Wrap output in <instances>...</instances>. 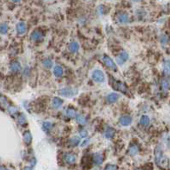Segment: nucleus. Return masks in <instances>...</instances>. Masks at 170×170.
Masks as SVG:
<instances>
[{
	"label": "nucleus",
	"mask_w": 170,
	"mask_h": 170,
	"mask_svg": "<svg viewBox=\"0 0 170 170\" xmlns=\"http://www.w3.org/2000/svg\"><path fill=\"white\" fill-rule=\"evenodd\" d=\"M93 77H94V80H96L97 82H103L104 81V75H103L102 72H100V71H98V70H96L94 72Z\"/></svg>",
	"instance_id": "obj_1"
},
{
	"label": "nucleus",
	"mask_w": 170,
	"mask_h": 170,
	"mask_svg": "<svg viewBox=\"0 0 170 170\" xmlns=\"http://www.w3.org/2000/svg\"><path fill=\"white\" fill-rule=\"evenodd\" d=\"M118 21L121 23H127L129 21V15L127 13H121L118 15Z\"/></svg>",
	"instance_id": "obj_2"
},
{
	"label": "nucleus",
	"mask_w": 170,
	"mask_h": 170,
	"mask_svg": "<svg viewBox=\"0 0 170 170\" xmlns=\"http://www.w3.org/2000/svg\"><path fill=\"white\" fill-rule=\"evenodd\" d=\"M66 161L69 164H74L75 162V157L73 154H67L66 156Z\"/></svg>",
	"instance_id": "obj_3"
},
{
	"label": "nucleus",
	"mask_w": 170,
	"mask_h": 170,
	"mask_svg": "<svg viewBox=\"0 0 170 170\" xmlns=\"http://www.w3.org/2000/svg\"><path fill=\"white\" fill-rule=\"evenodd\" d=\"M17 30L20 34H22L26 31V25L24 22H20L17 25Z\"/></svg>",
	"instance_id": "obj_4"
},
{
	"label": "nucleus",
	"mask_w": 170,
	"mask_h": 170,
	"mask_svg": "<svg viewBox=\"0 0 170 170\" xmlns=\"http://www.w3.org/2000/svg\"><path fill=\"white\" fill-rule=\"evenodd\" d=\"M120 122H121L122 125L127 126V125H129V124L131 122V119H130V117H128V116H124V117H122V118L121 119Z\"/></svg>",
	"instance_id": "obj_5"
},
{
	"label": "nucleus",
	"mask_w": 170,
	"mask_h": 170,
	"mask_svg": "<svg viewBox=\"0 0 170 170\" xmlns=\"http://www.w3.org/2000/svg\"><path fill=\"white\" fill-rule=\"evenodd\" d=\"M94 162L97 165H100L103 162V157H102L101 155L97 154L96 156H94Z\"/></svg>",
	"instance_id": "obj_6"
},
{
	"label": "nucleus",
	"mask_w": 170,
	"mask_h": 170,
	"mask_svg": "<svg viewBox=\"0 0 170 170\" xmlns=\"http://www.w3.org/2000/svg\"><path fill=\"white\" fill-rule=\"evenodd\" d=\"M54 73L56 76H60L62 75V69L60 66H56L54 69Z\"/></svg>",
	"instance_id": "obj_7"
},
{
	"label": "nucleus",
	"mask_w": 170,
	"mask_h": 170,
	"mask_svg": "<svg viewBox=\"0 0 170 170\" xmlns=\"http://www.w3.org/2000/svg\"><path fill=\"white\" fill-rule=\"evenodd\" d=\"M118 98V96L116 94H111L109 97H108V100L110 102H113V101H116Z\"/></svg>",
	"instance_id": "obj_8"
},
{
	"label": "nucleus",
	"mask_w": 170,
	"mask_h": 170,
	"mask_svg": "<svg viewBox=\"0 0 170 170\" xmlns=\"http://www.w3.org/2000/svg\"><path fill=\"white\" fill-rule=\"evenodd\" d=\"M137 152H138V149H137L136 146L133 145L132 147H130V153L131 155H135V154H136Z\"/></svg>",
	"instance_id": "obj_9"
},
{
	"label": "nucleus",
	"mask_w": 170,
	"mask_h": 170,
	"mask_svg": "<svg viewBox=\"0 0 170 170\" xmlns=\"http://www.w3.org/2000/svg\"><path fill=\"white\" fill-rule=\"evenodd\" d=\"M106 65H107L108 66H110V67H112V68H114V67H115L114 65H113V63H112V61L109 58H106Z\"/></svg>",
	"instance_id": "obj_10"
},
{
	"label": "nucleus",
	"mask_w": 170,
	"mask_h": 170,
	"mask_svg": "<svg viewBox=\"0 0 170 170\" xmlns=\"http://www.w3.org/2000/svg\"><path fill=\"white\" fill-rule=\"evenodd\" d=\"M113 130H111V129H108V130L106 132V136L107 137V138H110V137H112V135H113Z\"/></svg>",
	"instance_id": "obj_11"
},
{
	"label": "nucleus",
	"mask_w": 170,
	"mask_h": 170,
	"mask_svg": "<svg viewBox=\"0 0 170 170\" xmlns=\"http://www.w3.org/2000/svg\"><path fill=\"white\" fill-rule=\"evenodd\" d=\"M7 30H8V28H7V26L6 25L3 24V25L0 26V32L5 33V32H7Z\"/></svg>",
	"instance_id": "obj_12"
},
{
	"label": "nucleus",
	"mask_w": 170,
	"mask_h": 170,
	"mask_svg": "<svg viewBox=\"0 0 170 170\" xmlns=\"http://www.w3.org/2000/svg\"><path fill=\"white\" fill-rule=\"evenodd\" d=\"M149 119L146 117V116H144L143 118L141 119V123L142 124H144V125H147V124H149Z\"/></svg>",
	"instance_id": "obj_13"
},
{
	"label": "nucleus",
	"mask_w": 170,
	"mask_h": 170,
	"mask_svg": "<svg viewBox=\"0 0 170 170\" xmlns=\"http://www.w3.org/2000/svg\"><path fill=\"white\" fill-rule=\"evenodd\" d=\"M105 170H117V167L113 165H107L105 168Z\"/></svg>",
	"instance_id": "obj_14"
},
{
	"label": "nucleus",
	"mask_w": 170,
	"mask_h": 170,
	"mask_svg": "<svg viewBox=\"0 0 170 170\" xmlns=\"http://www.w3.org/2000/svg\"><path fill=\"white\" fill-rule=\"evenodd\" d=\"M71 48H72V51H76V50H78V48H79V46L76 45V44H72L71 45Z\"/></svg>",
	"instance_id": "obj_15"
},
{
	"label": "nucleus",
	"mask_w": 170,
	"mask_h": 170,
	"mask_svg": "<svg viewBox=\"0 0 170 170\" xmlns=\"http://www.w3.org/2000/svg\"><path fill=\"white\" fill-rule=\"evenodd\" d=\"M0 170H8V169L5 168L4 167H1V166H0Z\"/></svg>",
	"instance_id": "obj_16"
},
{
	"label": "nucleus",
	"mask_w": 170,
	"mask_h": 170,
	"mask_svg": "<svg viewBox=\"0 0 170 170\" xmlns=\"http://www.w3.org/2000/svg\"><path fill=\"white\" fill-rule=\"evenodd\" d=\"M12 2H15V3H18V2H20L21 0H12Z\"/></svg>",
	"instance_id": "obj_17"
},
{
	"label": "nucleus",
	"mask_w": 170,
	"mask_h": 170,
	"mask_svg": "<svg viewBox=\"0 0 170 170\" xmlns=\"http://www.w3.org/2000/svg\"><path fill=\"white\" fill-rule=\"evenodd\" d=\"M25 170H31L30 168H28V167H27V168H25Z\"/></svg>",
	"instance_id": "obj_18"
},
{
	"label": "nucleus",
	"mask_w": 170,
	"mask_h": 170,
	"mask_svg": "<svg viewBox=\"0 0 170 170\" xmlns=\"http://www.w3.org/2000/svg\"><path fill=\"white\" fill-rule=\"evenodd\" d=\"M133 1H135V2H138V1H140V0H133Z\"/></svg>",
	"instance_id": "obj_19"
},
{
	"label": "nucleus",
	"mask_w": 170,
	"mask_h": 170,
	"mask_svg": "<svg viewBox=\"0 0 170 170\" xmlns=\"http://www.w3.org/2000/svg\"><path fill=\"white\" fill-rule=\"evenodd\" d=\"M139 170H140V169H139Z\"/></svg>",
	"instance_id": "obj_20"
}]
</instances>
